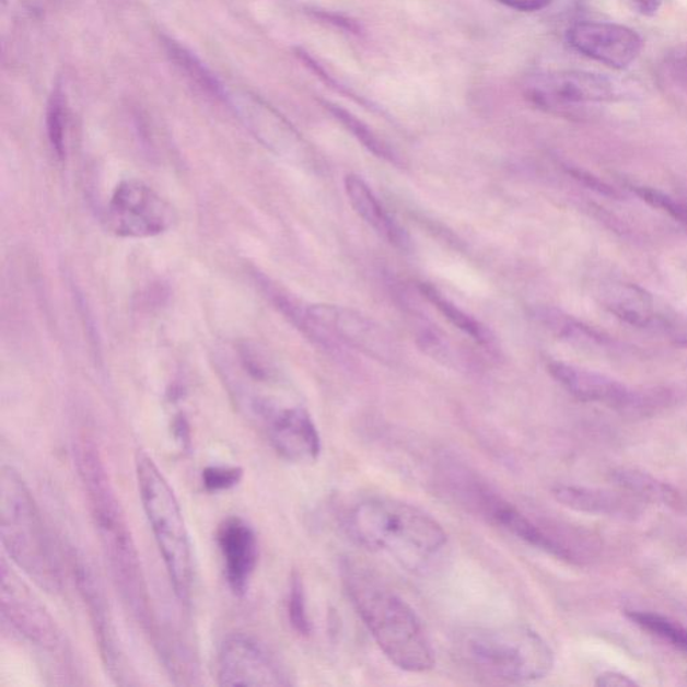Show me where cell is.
Returning a JSON list of instances; mask_svg holds the SVG:
<instances>
[{"mask_svg": "<svg viewBox=\"0 0 687 687\" xmlns=\"http://www.w3.org/2000/svg\"><path fill=\"white\" fill-rule=\"evenodd\" d=\"M665 68L675 84L687 86V45L677 47L667 56Z\"/></svg>", "mask_w": 687, "mask_h": 687, "instance_id": "cell-30", "label": "cell"}, {"mask_svg": "<svg viewBox=\"0 0 687 687\" xmlns=\"http://www.w3.org/2000/svg\"><path fill=\"white\" fill-rule=\"evenodd\" d=\"M288 618L292 629L301 637L311 636L312 624L307 615L304 583L298 572L292 574L288 595Z\"/></svg>", "mask_w": 687, "mask_h": 687, "instance_id": "cell-26", "label": "cell"}, {"mask_svg": "<svg viewBox=\"0 0 687 687\" xmlns=\"http://www.w3.org/2000/svg\"><path fill=\"white\" fill-rule=\"evenodd\" d=\"M244 469L240 466H207L201 471V484L209 493H221L240 485Z\"/></svg>", "mask_w": 687, "mask_h": 687, "instance_id": "cell-28", "label": "cell"}, {"mask_svg": "<svg viewBox=\"0 0 687 687\" xmlns=\"http://www.w3.org/2000/svg\"><path fill=\"white\" fill-rule=\"evenodd\" d=\"M568 172H570L574 179L582 182L583 185L589 186L592 189H596L597 193L609 195V197H615L616 194L612 187L604 185L603 182L597 181L596 177L590 175L589 172L573 168L568 170Z\"/></svg>", "mask_w": 687, "mask_h": 687, "instance_id": "cell-31", "label": "cell"}, {"mask_svg": "<svg viewBox=\"0 0 687 687\" xmlns=\"http://www.w3.org/2000/svg\"><path fill=\"white\" fill-rule=\"evenodd\" d=\"M217 544L229 589L235 596H244L258 562L256 532L244 519L233 515L219 524Z\"/></svg>", "mask_w": 687, "mask_h": 687, "instance_id": "cell-15", "label": "cell"}, {"mask_svg": "<svg viewBox=\"0 0 687 687\" xmlns=\"http://www.w3.org/2000/svg\"><path fill=\"white\" fill-rule=\"evenodd\" d=\"M175 435L182 443H189V428L185 417L177 416L174 423Z\"/></svg>", "mask_w": 687, "mask_h": 687, "instance_id": "cell-35", "label": "cell"}, {"mask_svg": "<svg viewBox=\"0 0 687 687\" xmlns=\"http://www.w3.org/2000/svg\"><path fill=\"white\" fill-rule=\"evenodd\" d=\"M257 426L283 459L305 464L315 462L322 453V438L305 408L276 401L264 412Z\"/></svg>", "mask_w": 687, "mask_h": 687, "instance_id": "cell-13", "label": "cell"}, {"mask_svg": "<svg viewBox=\"0 0 687 687\" xmlns=\"http://www.w3.org/2000/svg\"><path fill=\"white\" fill-rule=\"evenodd\" d=\"M175 221L174 209L145 183L124 181L112 195L106 223L121 238H150L165 233Z\"/></svg>", "mask_w": 687, "mask_h": 687, "instance_id": "cell-9", "label": "cell"}, {"mask_svg": "<svg viewBox=\"0 0 687 687\" xmlns=\"http://www.w3.org/2000/svg\"><path fill=\"white\" fill-rule=\"evenodd\" d=\"M348 529L366 549L389 556L412 572L430 570L449 544L446 532L432 515L393 499L360 502L348 515Z\"/></svg>", "mask_w": 687, "mask_h": 687, "instance_id": "cell-3", "label": "cell"}, {"mask_svg": "<svg viewBox=\"0 0 687 687\" xmlns=\"http://www.w3.org/2000/svg\"><path fill=\"white\" fill-rule=\"evenodd\" d=\"M344 188L357 214L376 231L382 238L386 240L389 245L408 251L410 248V236L406 230L388 214L383 205L373 194L371 187L366 185L364 179L354 174H348L344 177Z\"/></svg>", "mask_w": 687, "mask_h": 687, "instance_id": "cell-17", "label": "cell"}, {"mask_svg": "<svg viewBox=\"0 0 687 687\" xmlns=\"http://www.w3.org/2000/svg\"><path fill=\"white\" fill-rule=\"evenodd\" d=\"M550 375L568 393L583 401L603 403L627 417H645L667 401V394L661 391L631 389L614 379L594 371L579 369L571 364L550 363Z\"/></svg>", "mask_w": 687, "mask_h": 687, "instance_id": "cell-8", "label": "cell"}, {"mask_svg": "<svg viewBox=\"0 0 687 687\" xmlns=\"http://www.w3.org/2000/svg\"><path fill=\"white\" fill-rule=\"evenodd\" d=\"M604 304L616 317L638 328H667L665 318L656 315L654 301L636 286H613L603 295Z\"/></svg>", "mask_w": 687, "mask_h": 687, "instance_id": "cell-18", "label": "cell"}, {"mask_svg": "<svg viewBox=\"0 0 687 687\" xmlns=\"http://www.w3.org/2000/svg\"><path fill=\"white\" fill-rule=\"evenodd\" d=\"M65 104L61 88L57 86L53 92L47 105V136H49L53 151L59 159L67 155V145H65Z\"/></svg>", "mask_w": 687, "mask_h": 687, "instance_id": "cell-27", "label": "cell"}, {"mask_svg": "<svg viewBox=\"0 0 687 687\" xmlns=\"http://www.w3.org/2000/svg\"><path fill=\"white\" fill-rule=\"evenodd\" d=\"M612 80L601 74L566 70L529 77L524 84L525 98L548 114L573 116L589 105L615 97Z\"/></svg>", "mask_w": 687, "mask_h": 687, "instance_id": "cell-7", "label": "cell"}, {"mask_svg": "<svg viewBox=\"0 0 687 687\" xmlns=\"http://www.w3.org/2000/svg\"><path fill=\"white\" fill-rule=\"evenodd\" d=\"M536 317L556 337L574 347L594 349L608 346V337L602 335L601 331L590 328L589 325L554 307H540L536 311Z\"/></svg>", "mask_w": 687, "mask_h": 687, "instance_id": "cell-20", "label": "cell"}, {"mask_svg": "<svg viewBox=\"0 0 687 687\" xmlns=\"http://www.w3.org/2000/svg\"><path fill=\"white\" fill-rule=\"evenodd\" d=\"M341 577L349 599L388 661L408 673L431 671L434 650L416 612L358 562L344 561Z\"/></svg>", "mask_w": 687, "mask_h": 687, "instance_id": "cell-2", "label": "cell"}, {"mask_svg": "<svg viewBox=\"0 0 687 687\" xmlns=\"http://www.w3.org/2000/svg\"><path fill=\"white\" fill-rule=\"evenodd\" d=\"M613 479L619 488L644 501L675 509L683 505V497L677 490L648 473L636 469H619L613 473Z\"/></svg>", "mask_w": 687, "mask_h": 687, "instance_id": "cell-21", "label": "cell"}, {"mask_svg": "<svg viewBox=\"0 0 687 687\" xmlns=\"http://www.w3.org/2000/svg\"><path fill=\"white\" fill-rule=\"evenodd\" d=\"M457 487L459 496L464 497L467 505L476 509L491 524L500 526L520 540L533 545V547L542 549L555 558L571 562L577 560V556L570 548L538 528L523 512H520L511 502L502 499L500 494H497L493 489H490L479 479L462 476L457 479Z\"/></svg>", "mask_w": 687, "mask_h": 687, "instance_id": "cell-10", "label": "cell"}, {"mask_svg": "<svg viewBox=\"0 0 687 687\" xmlns=\"http://www.w3.org/2000/svg\"><path fill=\"white\" fill-rule=\"evenodd\" d=\"M327 105V109L334 115L336 120L340 121L366 150L373 153V155L379 159L387 160V162L391 163H398V156H396L393 148L384 143V141L379 138L365 123L361 121L360 118L352 115L351 112L341 108L339 105Z\"/></svg>", "mask_w": 687, "mask_h": 687, "instance_id": "cell-24", "label": "cell"}, {"mask_svg": "<svg viewBox=\"0 0 687 687\" xmlns=\"http://www.w3.org/2000/svg\"><path fill=\"white\" fill-rule=\"evenodd\" d=\"M419 290L423 298L428 299L454 327L464 331L465 335L469 336L470 339L479 344V346H493V334H491L482 323H479L478 319L467 315V313L462 311L454 302L444 298L440 290L430 286V283H420Z\"/></svg>", "mask_w": 687, "mask_h": 687, "instance_id": "cell-22", "label": "cell"}, {"mask_svg": "<svg viewBox=\"0 0 687 687\" xmlns=\"http://www.w3.org/2000/svg\"><path fill=\"white\" fill-rule=\"evenodd\" d=\"M0 538L5 554L47 594L62 591V567L37 502L14 467L0 473Z\"/></svg>", "mask_w": 687, "mask_h": 687, "instance_id": "cell-4", "label": "cell"}, {"mask_svg": "<svg viewBox=\"0 0 687 687\" xmlns=\"http://www.w3.org/2000/svg\"><path fill=\"white\" fill-rule=\"evenodd\" d=\"M164 46L172 61L176 63V67L179 68L195 85L207 94H210L211 97L222 101L228 100L226 93H224L216 75L212 74L193 53H189L185 47L167 38H164Z\"/></svg>", "mask_w": 687, "mask_h": 687, "instance_id": "cell-23", "label": "cell"}, {"mask_svg": "<svg viewBox=\"0 0 687 687\" xmlns=\"http://www.w3.org/2000/svg\"><path fill=\"white\" fill-rule=\"evenodd\" d=\"M499 2L523 13H535V11L548 8L554 0H499Z\"/></svg>", "mask_w": 687, "mask_h": 687, "instance_id": "cell-32", "label": "cell"}, {"mask_svg": "<svg viewBox=\"0 0 687 687\" xmlns=\"http://www.w3.org/2000/svg\"><path fill=\"white\" fill-rule=\"evenodd\" d=\"M2 615L28 643L49 653L62 650V637L56 621L14 571L2 560Z\"/></svg>", "mask_w": 687, "mask_h": 687, "instance_id": "cell-12", "label": "cell"}, {"mask_svg": "<svg viewBox=\"0 0 687 687\" xmlns=\"http://www.w3.org/2000/svg\"><path fill=\"white\" fill-rule=\"evenodd\" d=\"M626 616L643 630L654 633L687 655V629L677 621L660 614L645 612H626Z\"/></svg>", "mask_w": 687, "mask_h": 687, "instance_id": "cell-25", "label": "cell"}, {"mask_svg": "<svg viewBox=\"0 0 687 687\" xmlns=\"http://www.w3.org/2000/svg\"><path fill=\"white\" fill-rule=\"evenodd\" d=\"M462 666L491 683H535L552 672L555 655L535 630L511 625L467 630L455 643Z\"/></svg>", "mask_w": 687, "mask_h": 687, "instance_id": "cell-5", "label": "cell"}, {"mask_svg": "<svg viewBox=\"0 0 687 687\" xmlns=\"http://www.w3.org/2000/svg\"><path fill=\"white\" fill-rule=\"evenodd\" d=\"M552 494L562 506L574 512L599 515L631 513V502L607 490L558 485L552 489Z\"/></svg>", "mask_w": 687, "mask_h": 687, "instance_id": "cell-19", "label": "cell"}, {"mask_svg": "<svg viewBox=\"0 0 687 687\" xmlns=\"http://www.w3.org/2000/svg\"><path fill=\"white\" fill-rule=\"evenodd\" d=\"M568 44L584 57L613 69L629 68L641 55L642 38L618 23L579 22L568 30Z\"/></svg>", "mask_w": 687, "mask_h": 687, "instance_id": "cell-14", "label": "cell"}, {"mask_svg": "<svg viewBox=\"0 0 687 687\" xmlns=\"http://www.w3.org/2000/svg\"><path fill=\"white\" fill-rule=\"evenodd\" d=\"M641 14L653 16L659 13L663 0H633Z\"/></svg>", "mask_w": 687, "mask_h": 687, "instance_id": "cell-34", "label": "cell"}, {"mask_svg": "<svg viewBox=\"0 0 687 687\" xmlns=\"http://www.w3.org/2000/svg\"><path fill=\"white\" fill-rule=\"evenodd\" d=\"M77 471L112 578L130 614L152 630L150 595L128 520L96 444L80 441L74 447Z\"/></svg>", "mask_w": 687, "mask_h": 687, "instance_id": "cell-1", "label": "cell"}, {"mask_svg": "<svg viewBox=\"0 0 687 687\" xmlns=\"http://www.w3.org/2000/svg\"><path fill=\"white\" fill-rule=\"evenodd\" d=\"M596 685L604 687H629L637 686L638 684L625 674L606 672L597 677Z\"/></svg>", "mask_w": 687, "mask_h": 687, "instance_id": "cell-33", "label": "cell"}, {"mask_svg": "<svg viewBox=\"0 0 687 687\" xmlns=\"http://www.w3.org/2000/svg\"><path fill=\"white\" fill-rule=\"evenodd\" d=\"M221 686H290L286 667L257 639L235 633L223 642L218 656Z\"/></svg>", "mask_w": 687, "mask_h": 687, "instance_id": "cell-11", "label": "cell"}, {"mask_svg": "<svg viewBox=\"0 0 687 687\" xmlns=\"http://www.w3.org/2000/svg\"><path fill=\"white\" fill-rule=\"evenodd\" d=\"M638 197H641L649 205L666 211L678 222L684 223L687 226V205L683 201L675 200L668 195L661 191H656L654 188L649 187H636Z\"/></svg>", "mask_w": 687, "mask_h": 687, "instance_id": "cell-29", "label": "cell"}, {"mask_svg": "<svg viewBox=\"0 0 687 687\" xmlns=\"http://www.w3.org/2000/svg\"><path fill=\"white\" fill-rule=\"evenodd\" d=\"M136 478L148 524L177 599L188 603L194 584L191 543L174 489L150 455H136Z\"/></svg>", "mask_w": 687, "mask_h": 687, "instance_id": "cell-6", "label": "cell"}, {"mask_svg": "<svg viewBox=\"0 0 687 687\" xmlns=\"http://www.w3.org/2000/svg\"><path fill=\"white\" fill-rule=\"evenodd\" d=\"M73 572L77 589L84 601L89 618H91L94 637L98 643L101 659L108 668L112 678L123 684V665L120 649L116 641L114 621H112L104 590L101 587L96 574L88 562L81 558H73Z\"/></svg>", "mask_w": 687, "mask_h": 687, "instance_id": "cell-16", "label": "cell"}]
</instances>
